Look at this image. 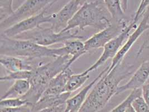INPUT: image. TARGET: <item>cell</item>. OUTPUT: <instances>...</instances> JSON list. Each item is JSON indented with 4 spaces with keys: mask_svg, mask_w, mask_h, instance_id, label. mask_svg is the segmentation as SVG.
<instances>
[{
    "mask_svg": "<svg viewBox=\"0 0 149 112\" xmlns=\"http://www.w3.org/2000/svg\"><path fill=\"white\" fill-rule=\"evenodd\" d=\"M134 64L122 63L100 78L88 93L78 112H97L116 94L120 83L133 74Z\"/></svg>",
    "mask_w": 149,
    "mask_h": 112,
    "instance_id": "1",
    "label": "cell"
},
{
    "mask_svg": "<svg viewBox=\"0 0 149 112\" xmlns=\"http://www.w3.org/2000/svg\"><path fill=\"white\" fill-rule=\"evenodd\" d=\"M72 57L69 55L58 56L49 62L41 63L31 70V76L29 80L30 89L21 98L30 105L36 103L43 95L50 81L62 71L70 67Z\"/></svg>",
    "mask_w": 149,
    "mask_h": 112,
    "instance_id": "2",
    "label": "cell"
},
{
    "mask_svg": "<svg viewBox=\"0 0 149 112\" xmlns=\"http://www.w3.org/2000/svg\"><path fill=\"white\" fill-rule=\"evenodd\" d=\"M0 36V55L42 60L47 58L54 59L58 56L67 55L64 47L50 48L30 41L8 38L2 33Z\"/></svg>",
    "mask_w": 149,
    "mask_h": 112,
    "instance_id": "3",
    "label": "cell"
},
{
    "mask_svg": "<svg viewBox=\"0 0 149 112\" xmlns=\"http://www.w3.org/2000/svg\"><path fill=\"white\" fill-rule=\"evenodd\" d=\"M106 7V6H105ZM103 7L100 0L86 2L69 22L67 27L63 31L78 29L80 31L87 27L99 31L109 27L112 22L109 18L107 9Z\"/></svg>",
    "mask_w": 149,
    "mask_h": 112,
    "instance_id": "4",
    "label": "cell"
},
{
    "mask_svg": "<svg viewBox=\"0 0 149 112\" xmlns=\"http://www.w3.org/2000/svg\"><path fill=\"white\" fill-rule=\"evenodd\" d=\"M78 29L56 33L51 27H39L33 30L17 35L14 38L28 40L42 46L48 47L58 43H64L69 40L83 39L84 36L79 34Z\"/></svg>",
    "mask_w": 149,
    "mask_h": 112,
    "instance_id": "5",
    "label": "cell"
},
{
    "mask_svg": "<svg viewBox=\"0 0 149 112\" xmlns=\"http://www.w3.org/2000/svg\"><path fill=\"white\" fill-rule=\"evenodd\" d=\"M59 0H26L14 13L1 21V30L6 29L25 19L47 10Z\"/></svg>",
    "mask_w": 149,
    "mask_h": 112,
    "instance_id": "6",
    "label": "cell"
},
{
    "mask_svg": "<svg viewBox=\"0 0 149 112\" xmlns=\"http://www.w3.org/2000/svg\"><path fill=\"white\" fill-rule=\"evenodd\" d=\"M137 28V24H135L133 21L131 22L120 35L112 39L104 46L102 55L95 63L92 64L87 70H85L84 72L89 74V72L96 70L101 67L109 59H113L122 47L125 41L128 38L131 31Z\"/></svg>",
    "mask_w": 149,
    "mask_h": 112,
    "instance_id": "7",
    "label": "cell"
},
{
    "mask_svg": "<svg viewBox=\"0 0 149 112\" xmlns=\"http://www.w3.org/2000/svg\"><path fill=\"white\" fill-rule=\"evenodd\" d=\"M127 25V20L112 22L109 27L99 31L85 41L86 50L88 52L93 49L103 48L107 43L120 35Z\"/></svg>",
    "mask_w": 149,
    "mask_h": 112,
    "instance_id": "8",
    "label": "cell"
},
{
    "mask_svg": "<svg viewBox=\"0 0 149 112\" xmlns=\"http://www.w3.org/2000/svg\"><path fill=\"white\" fill-rule=\"evenodd\" d=\"M47 10L19 21L4 30L1 33L8 38H14L17 35L33 30L41 25L52 21V14L47 15Z\"/></svg>",
    "mask_w": 149,
    "mask_h": 112,
    "instance_id": "9",
    "label": "cell"
},
{
    "mask_svg": "<svg viewBox=\"0 0 149 112\" xmlns=\"http://www.w3.org/2000/svg\"><path fill=\"white\" fill-rule=\"evenodd\" d=\"M88 0H70L56 13L52 14L51 28L56 33H60L67 27L69 22Z\"/></svg>",
    "mask_w": 149,
    "mask_h": 112,
    "instance_id": "10",
    "label": "cell"
},
{
    "mask_svg": "<svg viewBox=\"0 0 149 112\" xmlns=\"http://www.w3.org/2000/svg\"><path fill=\"white\" fill-rule=\"evenodd\" d=\"M149 29V8L145 11L144 15L143 16L142 20L140 22L139 25L136 29L135 31L129 35L125 42L115 57L112 59V62L109 66V70L107 71L108 74L113 70L116 66L122 63L124 57L128 53L130 49L131 48L139 38L142 35L143 33Z\"/></svg>",
    "mask_w": 149,
    "mask_h": 112,
    "instance_id": "11",
    "label": "cell"
},
{
    "mask_svg": "<svg viewBox=\"0 0 149 112\" xmlns=\"http://www.w3.org/2000/svg\"><path fill=\"white\" fill-rule=\"evenodd\" d=\"M39 60L6 55H1L0 57V63L7 72L33 70L42 63L39 62Z\"/></svg>",
    "mask_w": 149,
    "mask_h": 112,
    "instance_id": "12",
    "label": "cell"
},
{
    "mask_svg": "<svg viewBox=\"0 0 149 112\" xmlns=\"http://www.w3.org/2000/svg\"><path fill=\"white\" fill-rule=\"evenodd\" d=\"M149 77V59L141 63L126 84L118 87L116 95L120 94L127 90H134L141 88Z\"/></svg>",
    "mask_w": 149,
    "mask_h": 112,
    "instance_id": "13",
    "label": "cell"
},
{
    "mask_svg": "<svg viewBox=\"0 0 149 112\" xmlns=\"http://www.w3.org/2000/svg\"><path fill=\"white\" fill-rule=\"evenodd\" d=\"M109 68V66H107L92 82L83 88L81 91L75 95L74 96L69 98L65 103L64 112H78L83 104L84 103L89 91H91V90L94 86L95 83L100 80V78L108 71Z\"/></svg>",
    "mask_w": 149,
    "mask_h": 112,
    "instance_id": "14",
    "label": "cell"
},
{
    "mask_svg": "<svg viewBox=\"0 0 149 112\" xmlns=\"http://www.w3.org/2000/svg\"><path fill=\"white\" fill-rule=\"evenodd\" d=\"M73 74L74 72L70 67L62 71L50 81L43 95H58L66 92V86L68 80Z\"/></svg>",
    "mask_w": 149,
    "mask_h": 112,
    "instance_id": "15",
    "label": "cell"
},
{
    "mask_svg": "<svg viewBox=\"0 0 149 112\" xmlns=\"http://www.w3.org/2000/svg\"><path fill=\"white\" fill-rule=\"evenodd\" d=\"M71 94L66 92L58 95H42L36 103L31 105L32 110L34 112H38L45 109L64 104L70 97Z\"/></svg>",
    "mask_w": 149,
    "mask_h": 112,
    "instance_id": "16",
    "label": "cell"
},
{
    "mask_svg": "<svg viewBox=\"0 0 149 112\" xmlns=\"http://www.w3.org/2000/svg\"><path fill=\"white\" fill-rule=\"evenodd\" d=\"M30 83L27 80H15L13 85L1 97V99L22 98L30 90Z\"/></svg>",
    "mask_w": 149,
    "mask_h": 112,
    "instance_id": "17",
    "label": "cell"
},
{
    "mask_svg": "<svg viewBox=\"0 0 149 112\" xmlns=\"http://www.w3.org/2000/svg\"><path fill=\"white\" fill-rule=\"evenodd\" d=\"M64 47L67 54L72 57L71 58L72 64L87 52L85 48L84 42H81L80 39L66 41L64 43Z\"/></svg>",
    "mask_w": 149,
    "mask_h": 112,
    "instance_id": "18",
    "label": "cell"
},
{
    "mask_svg": "<svg viewBox=\"0 0 149 112\" xmlns=\"http://www.w3.org/2000/svg\"><path fill=\"white\" fill-rule=\"evenodd\" d=\"M111 18L117 22L126 21L121 0H103Z\"/></svg>",
    "mask_w": 149,
    "mask_h": 112,
    "instance_id": "19",
    "label": "cell"
},
{
    "mask_svg": "<svg viewBox=\"0 0 149 112\" xmlns=\"http://www.w3.org/2000/svg\"><path fill=\"white\" fill-rule=\"evenodd\" d=\"M89 78V74L83 71L81 74H73L68 80L66 86V91L73 92L78 90Z\"/></svg>",
    "mask_w": 149,
    "mask_h": 112,
    "instance_id": "20",
    "label": "cell"
},
{
    "mask_svg": "<svg viewBox=\"0 0 149 112\" xmlns=\"http://www.w3.org/2000/svg\"><path fill=\"white\" fill-rule=\"evenodd\" d=\"M142 95L141 88L132 90L129 96L123 101L115 107L109 112H125L129 105H131L136 98Z\"/></svg>",
    "mask_w": 149,
    "mask_h": 112,
    "instance_id": "21",
    "label": "cell"
},
{
    "mask_svg": "<svg viewBox=\"0 0 149 112\" xmlns=\"http://www.w3.org/2000/svg\"><path fill=\"white\" fill-rule=\"evenodd\" d=\"M7 75L0 78L1 81H11L17 80H29L31 76V71H22L16 72H7Z\"/></svg>",
    "mask_w": 149,
    "mask_h": 112,
    "instance_id": "22",
    "label": "cell"
},
{
    "mask_svg": "<svg viewBox=\"0 0 149 112\" xmlns=\"http://www.w3.org/2000/svg\"><path fill=\"white\" fill-rule=\"evenodd\" d=\"M14 0H0V21L6 19L14 13Z\"/></svg>",
    "mask_w": 149,
    "mask_h": 112,
    "instance_id": "23",
    "label": "cell"
},
{
    "mask_svg": "<svg viewBox=\"0 0 149 112\" xmlns=\"http://www.w3.org/2000/svg\"><path fill=\"white\" fill-rule=\"evenodd\" d=\"M27 104L30 105L21 98H7L0 101V108H16Z\"/></svg>",
    "mask_w": 149,
    "mask_h": 112,
    "instance_id": "24",
    "label": "cell"
},
{
    "mask_svg": "<svg viewBox=\"0 0 149 112\" xmlns=\"http://www.w3.org/2000/svg\"><path fill=\"white\" fill-rule=\"evenodd\" d=\"M132 105L136 112H149V106L141 96L139 97L133 101Z\"/></svg>",
    "mask_w": 149,
    "mask_h": 112,
    "instance_id": "25",
    "label": "cell"
},
{
    "mask_svg": "<svg viewBox=\"0 0 149 112\" xmlns=\"http://www.w3.org/2000/svg\"><path fill=\"white\" fill-rule=\"evenodd\" d=\"M149 6V0H141L140 4L136 12L133 22L135 24H137L139 19L142 16L143 14L147 10Z\"/></svg>",
    "mask_w": 149,
    "mask_h": 112,
    "instance_id": "26",
    "label": "cell"
},
{
    "mask_svg": "<svg viewBox=\"0 0 149 112\" xmlns=\"http://www.w3.org/2000/svg\"><path fill=\"white\" fill-rule=\"evenodd\" d=\"M31 105L27 104L16 108H0V112H34Z\"/></svg>",
    "mask_w": 149,
    "mask_h": 112,
    "instance_id": "27",
    "label": "cell"
},
{
    "mask_svg": "<svg viewBox=\"0 0 149 112\" xmlns=\"http://www.w3.org/2000/svg\"><path fill=\"white\" fill-rule=\"evenodd\" d=\"M142 97L149 106V83L143 85L141 88Z\"/></svg>",
    "mask_w": 149,
    "mask_h": 112,
    "instance_id": "28",
    "label": "cell"
},
{
    "mask_svg": "<svg viewBox=\"0 0 149 112\" xmlns=\"http://www.w3.org/2000/svg\"><path fill=\"white\" fill-rule=\"evenodd\" d=\"M65 108V104L58 106L53 107L41 110L38 112H64Z\"/></svg>",
    "mask_w": 149,
    "mask_h": 112,
    "instance_id": "29",
    "label": "cell"
},
{
    "mask_svg": "<svg viewBox=\"0 0 149 112\" xmlns=\"http://www.w3.org/2000/svg\"><path fill=\"white\" fill-rule=\"evenodd\" d=\"M122 3V7L123 11L125 12L127 8L129 6V0H121Z\"/></svg>",
    "mask_w": 149,
    "mask_h": 112,
    "instance_id": "30",
    "label": "cell"
},
{
    "mask_svg": "<svg viewBox=\"0 0 149 112\" xmlns=\"http://www.w3.org/2000/svg\"><path fill=\"white\" fill-rule=\"evenodd\" d=\"M125 112H136L135 110L134 109V107L132 105V104L131 105H129Z\"/></svg>",
    "mask_w": 149,
    "mask_h": 112,
    "instance_id": "31",
    "label": "cell"
}]
</instances>
